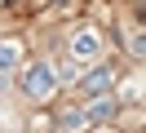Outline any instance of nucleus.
<instances>
[{
	"label": "nucleus",
	"mask_w": 146,
	"mask_h": 133,
	"mask_svg": "<svg viewBox=\"0 0 146 133\" xmlns=\"http://www.w3.org/2000/svg\"><path fill=\"white\" fill-rule=\"evenodd\" d=\"M106 84H111V71H106V67H98L93 76H84V89H89V93H102Z\"/></svg>",
	"instance_id": "5"
},
{
	"label": "nucleus",
	"mask_w": 146,
	"mask_h": 133,
	"mask_svg": "<svg viewBox=\"0 0 146 133\" xmlns=\"http://www.w3.org/2000/svg\"><path fill=\"white\" fill-rule=\"evenodd\" d=\"M18 58H22V49L13 40H0V71H9V67H18Z\"/></svg>",
	"instance_id": "4"
},
{
	"label": "nucleus",
	"mask_w": 146,
	"mask_h": 133,
	"mask_svg": "<svg viewBox=\"0 0 146 133\" xmlns=\"http://www.w3.org/2000/svg\"><path fill=\"white\" fill-rule=\"evenodd\" d=\"M53 89H58V71L53 67H31L22 76V93L27 98H49Z\"/></svg>",
	"instance_id": "1"
},
{
	"label": "nucleus",
	"mask_w": 146,
	"mask_h": 133,
	"mask_svg": "<svg viewBox=\"0 0 146 133\" xmlns=\"http://www.w3.org/2000/svg\"><path fill=\"white\" fill-rule=\"evenodd\" d=\"M119 106H115V98H93V106H89V120H111Z\"/></svg>",
	"instance_id": "3"
},
{
	"label": "nucleus",
	"mask_w": 146,
	"mask_h": 133,
	"mask_svg": "<svg viewBox=\"0 0 146 133\" xmlns=\"http://www.w3.org/2000/svg\"><path fill=\"white\" fill-rule=\"evenodd\" d=\"M102 49V40H98V31H80V35H75V40H71V53H75V58H93V53H98Z\"/></svg>",
	"instance_id": "2"
}]
</instances>
